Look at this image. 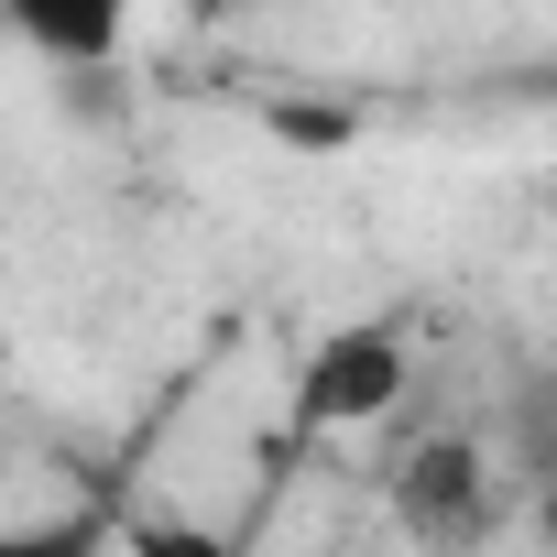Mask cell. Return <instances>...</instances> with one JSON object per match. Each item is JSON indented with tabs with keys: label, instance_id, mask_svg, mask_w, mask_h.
I'll list each match as a JSON object with an SVG mask.
<instances>
[{
	"label": "cell",
	"instance_id": "cell-1",
	"mask_svg": "<svg viewBox=\"0 0 557 557\" xmlns=\"http://www.w3.org/2000/svg\"><path fill=\"white\" fill-rule=\"evenodd\" d=\"M405 383H416L405 329L361 318V329H329V339L307 350V372H296V416H307V426H383V416L405 405Z\"/></svg>",
	"mask_w": 557,
	"mask_h": 557
},
{
	"label": "cell",
	"instance_id": "cell-2",
	"mask_svg": "<svg viewBox=\"0 0 557 557\" xmlns=\"http://www.w3.org/2000/svg\"><path fill=\"white\" fill-rule=\"evenodd\" d=\"M394 513H405L426 546H470V535H492V459H481L470 437L416 448V459L394 470Z\"/></svg>",
	"mask_w": 557,
	"mask_h": 557
},
{
	"label": "cell",
	"instance_id": "cell-3",
	"mask_svg": "<svg viewBox=\"0 0 557 557\" xmlns=\"http://www.w3.org/2000/svg\"><path fill=\"white\" fill-rule=\"evenodd\" d=\"M0 34L66 77H99L132 45V0H0Z\"/></svg>",
	"mask_w": 557,
	"mask_h": 557
}]
</instances>
